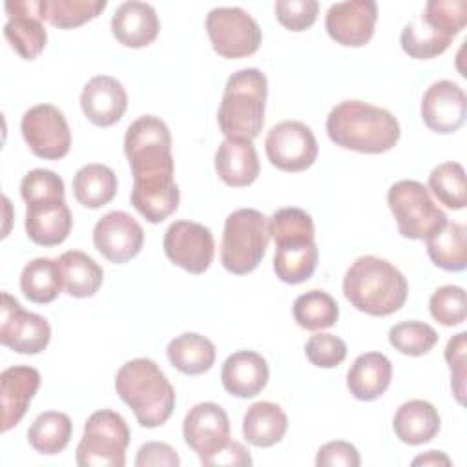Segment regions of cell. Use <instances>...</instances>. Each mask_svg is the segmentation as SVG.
<instances>
[{"label": "cell", "mask_w": 467, "mask_h": 467, "mask_svg": "<svg viewBox=\"0 0 467 467\" xmlns=\"http://www.w3.org/2000/svg\"><path fill=\"white\" fill-rule=\"evenodd\" d=\"M204 27L213 51L224 58L254 55L263 40L259 24L241 7H213Z\"/></svg>", "instance_id": "9"}, {"label": "cell", "mask_w": 467, "mask_h": 467, "mask_svg": "<svg viewBox=\"0 0 467 467\" xmlns=\"http://www.w3.org/2000/svg\"><path fill=\"white\" fill-rule=\"evenodd\" d=\"M182 436L201 463L206 465L230 441L228 414L213 401L197 403L184 416Z\"/></svg>", "instance_id": "14"}, {"label": "cell", "mask_w": 467, "mask_h": 467, "mask_svg": "<svg viewBox=\"0 0 467 467\" xmlns=\"http://www.w3.org/2000/svg\"><path fill=\"white\" fill-rule=\"evenodd\" d=\"M73 434L71 418L58 410H46L35 418L27 429L29 445L46 456L62 452Z\"/></svg>", "instance_id": "33"}, {"label": "cell", "mask_w": 467, "mask_h": 467, "mask_svg": "<svg viewBox=\"0 0 467 467\" xmlns=\"http://www.w3.org/2000/svg\"><path fill=\"white\" fill-rule=\"evenodd\" d=\"M317 246L316 241L294 246H275L274 272L288 285H299L312 277L317 266Z\"/></svg>", "instance_id": "35"}, {"label": "cell", "mask_w": 467, "mask_h": 467, "mask_svg": "<svg viewBox=\"0 0 467 467\" xmlns=\"http://www.w3.org/2000/svg\"><path fill=\"white\" fill-rule=\"evenodd\" d=\"M93 244L109 263L122 265L140 252L144 230L130 213L115 210L97 221Z\"/></svg>", "instance_id": "15"}, {"label": "cell", "mask_w": 467, "mask_h": 467, "mask_svg": "<svg viewBox=\"0 0 467 467\" xmlns=\"http://www.w3.org/2000/svg\"><path fill=\"white\" fill-rule=\"evenodd\" d=\"M387 204L396 219L398 232L407 239H427L447 223V215L434 204L427 186L403 179L387 192Z\"/></svg>", "instance_id": "8"}, {"label": "cell", "mask_w": 467, "mask_h": 467, "mask_svg": "<svg viewBox=\"0 0 467 467\" xmlns=\"http://www.w3.org/2000/svg\"><path fill=\"white\" fill-rule=\"evenodd\" d=\"M389 343L405 356H423L438 343V332L423 321H401L390 327Z\"/></svg>", "instance_id": "40"}, {"label": "cell", "mask_w": 467, "mask_h": 467, "mask_svg": "<svg viewBox=\"0 0 467 467\" xmlns=\"http://www.w3.org/2000/svg\"><path fill=\"white\" fill-rule=\"evenodd\" d=\"M2 316H0V343L18 354H38L51 339V327L46 317L27 312L20 303L2 294Z\"/></svg>", "instance_id": "13"}, {"label": "cell", "mask_w": 467, "mask_h": 467, "mask_svg": "<svg viewBox=\"0 0 467 467\" xmlns=\"http://www.w3.org/2000/svg\"><path fill=\"white\" fill-rule=\"evenodd\" d=\"M306 359L319 368H334L347 358V345L334 334H314L305 345Z\"/></svg>", "instance_id": "43"}, {"label": "cell", "mask_w": 467, "mask_h": 467, "mask_svg": "<svg viewBox=\"0 0 467 467\" xmlns=\"http://www.w3.org/2000/svg\"><path fill=\"white\" fill-rule=\"evenodd\" d=\"M20 131L29 150L47 161H58L69 153L71 131L64 113L53 104L29 108L20 122Z\"/></svg>", "instance_id": "10"}, {"label": "cell", "mask_w": 467, "mask_h": 467, "mask_svg": "<svg viewBox=\"0 0 467 467\" xmlns=\"http://www.w3.org/2000/svg\"><path fill=\"white\" fill-rule=\"evenodd\" d=\"M378 20V5L374 0H348L332 4L325 16V29L332 40L347 47L365 46Z\"/></svg>", "instance_id": "16"}, {"label": "cell", "mask_w": 467, "mask_h": 467, "mask_svg": "<svg viewBox=\"0 0 467 467\" xmlns=\"http://www.w3.org/2000/svg\"><path fill=\"white\" fill-rule=\"evenodd\" d=\"M26 204V234L33 243L57 246L67 239L73 217L64 197H46Z\"/></svg>", "instance_id": "19"}, {"label": "cell", "mask_w": 467, "mask_h": 467, "mask_svg": "<svg viewBox=\"0 0 467 467\" xmlns=\"http://www.w3.org/2000/svg\"><path fill=\"white\" fill-rule=\"evenodd\" d=\"M274 13L283 27L290 31H305L316 22L319 4L316 0H277L274 4Z\"/></svg>", "instance_id": "44"}, {"label": "cell", "mask_w": 467, "mask_h": 467, "mask_svg": "<svg viewBox=\"0 0 467 467\" xmlns=\"http://www.w3.org/2000/svg\"><path fill=\"white\" fill-rule=\"evenodd\" d=\"M292 312L296 323L306 330L330 328L339 317V306L336 299L328 292L317 288L297 296Z\"/></svg>", "instance_id": "34"}, {"label": "cell", "mask_w": 467, "mask_h": 467, "mask_svg": "<svg viewBox=\"0 0 467 467\" xmlns=\"http://www.w3.org/2000/svg\"><path fill=\"white\" fill-rule=\"evenodd\" d=\"M5 13L7 22L4 26V36L24 60H35L47 44L38 0L5 2Z\"/></svg>", "instance_id": "17"}, {"label": "cell", "mask_w": 467, "mask_h": 467, "mask_svg": "<svg viewBox=\"0 0 467 467\" xmlns=\"http://www.w3.org/2000/svg\"><path fill=\"white\" fill-rule=\"evenodd\" d=\"M266 157L283 171H303L317 159V140L312 130L299 120H283L270 128L265 139Z\"/></svg>", "instance_id": "11"}, {"label": "cell", "mask_w": 467, "mask_h": 467, "mask_svg": "<svg viewBox=\"0 0 467 467\" xmlns=\"http://www.w3.org/2000/svg\"><path fill=\"white\" fill-rule=\"evenodd\" d=\"M117 175L115 171L99 162H91L82 166L73 177V195L84 208L97 210L109 201H113L117 193Z\"/></svg>", "instance_id": "30"}, {"label": "cell", "mask_w": 467, "mask_h": 467, "mask_svg": "<svg viewBox=\"0 0 467 467\" xmlns=\"http://www.w3.org/2000/svg\"><path fill=\"white\" fill-rule=\"evenodd\" d=\"M412 465H414V467H418V465H423V467H427V465H431V467H440V465L449 467V465H452V462H451V458H449L445 452H441V451H427L425 454L416 456V458L412 460Z\"/></svg>", "instance_id": "50"}, {"label": "cell", "mask_w": 467, "mask_h": 467, "mask_svg": "<svg viewBox=\"0 0 467 467\" xmlns=\"http://www.w3.org/2000/svg\"><path fill=\"white\" fill-rule=\"evenodd\" d=\"M80 108L89 122L108 128L122 119L128 108V95L115 77L97 75L84 86L80 93Z\"/></svg>", "instance_id": "20"}, {"label": "cell", "mask_w": 467, "mask_h": 467, "mask_svg": "<svg viewBox=\"0 0 467 467\" xmlns=\"http://www.w3.org/2000/svg\"><path fill=\"white\" fill-rule=\"evenodd\" d=\"M268 363L254 350H237L226 358L221 381L228 394L235 398H254L268 383Z\"/></svg>", "instance_id": "23"}, {"label": "cell", "mask_w": 467, "mask_h": 467, "mask_svg": "<svg viewBox=\"0 0 467 467\" xmlns=\"http://www.w3.org/2000/svg\"><path fill=\"white\" fill-rule=\"evenodd\" d=\"M421 119L436 133L458 131L467 115V97L452 80H438L427 88L421 99Z\"/></svg>", "instance_id": "18"}, {"label": "cell", "mask_w": 467, "mask_h": 467, "mask_svg": "<svg viewBox=\"0 0 467 467\" xmlns=\"http://www.w3.org/2000/svg\"><path fill=\"white\" fill-rule=\"evenodd\" d=\"M181 463V458L177 451L162 441H148L144 443L135 458L137 467H177Z\"/></svg>", "instance_id": "48"}, {"label": "cell", "mask_w": 467, "mask_h": 467, "mask_svg": "<svg viewBox=\"0 0 467 467\" xmlns=\"http://www.w3.org/2000/svg\"><path fill=\"white\" fill-rule=\"evenodd\" d=\"M400 122L385 108L363 100H343L327 117L328 139L345 150L383 153L400 140Z\"/></svg>", "instance_id": "2"}, {"label": "cell", "mask_w": 467, "mask_h": 467, "mask_svg": "<svg viewBox=\"0 0 467 467\" xmlns=\"http://www.w3.org/2000/svg\"><path fill=\"white\" fill-rule=\"evenodd\" d=\"M62 286H64V277H62L58 259L36 257L22 268L20 290L33 303L46 305L55 301Z\"/></svg>", "instance_id": "31"}, {"label": "cell", "mask_w": 467, "mask_h": 467, "mask_svg": "<svg viewBox=\"0 0 467 467\" xmlns=\"http://www.w3.org/2000/svg\"><path fill=\"white\" fill-rule=\"evenodd\" d=\"M20 195L26 202L46 197H64V181L51 170L36 168L24 175L20 182Z\"/></svg>", "instance_id": "45"}, {"label": "cell", "mask_w": 467, "mask_h": 467, "mask_svg": "<svg viewBox=\"0 0 467 467\" xmlns=\"http://www.w3.org/2000/svg\"><path fill=\"white\" fill-rule=\"evenodd\" d=\"M215 171L232 188L250 186L261 171L259 157L250 140L224 139L215 151Z\"/></svg>", "instance_id": "24"}, {"label": "cell", "mask_w": 467, "mask_h": 467, "mask_svg": "<svg viewBox=\"0 0 467 467\" xmlns=\"http://www.w3.org/2000/svg\"><path fill=\"white\" fill-rule=\"evenodd\" d=\"M115 390L146 429L166 423L175 409V389L161 367L148 358L126 361L115 376Z\"/></svg>", "instance_id": "4"}, {"label": "cell", "mask_w": 467, "mask_h": 467, "mask_svg": "<svg viewBox=\"0 0 467 467\" xmlns=\"http://www.w3.org/2000/svg\"><path fill=\"white\" fill-rule=\"evenodd\" d=\"M288 429L285 410L272 401H257L248 407L243 418V434L254 447H272L283 440Z\"/></svg>", "instance_id": "27"}, {"label": "cell", "mask_w": 467, "mask_h": 467, "mask_svg": "<svg viewBox=\"0 0 467 467\" xmlns=\"http://www.w3.org/2000/svg\"><path fill=\"white\" fill-rule=\"evenodd\" d=\"M392 379V363L381 352L359 354L347 372V387L359 401H374L385 394Z\"/></svg>", "instance_id": "25"}, {"label": "cell", "mask_w": 467, "mask_h": 467, "mask_svg": "<svg viewBox=\"0 0 467 467\" xmlns=\"http://www.w3.org/2000/svg\"><path fill=\"white\" fill-rule=\"evenodd\" d=\"M270 243L268 219L254 208H239L224 221L221 263L224 270L244 275L257 268Z\"/></svg>", "instance_id": "6"}, {"label": "cell", "mask_w": 467, "mask_h": 467, "mask_svg": "<svg viewBox=\"0 0 467 467\" xmlns=\"http://www.w3.org/2000/svg\"><path fill=\"white\" fill-rule=\"evenodd\" d=\"M268 224H270V237H274L275 246L306 244V243H312L316 235L312 217L305 210L296 206L281 208L274 212Z\"/></svg>", "instance_id": "37"}, {"label": "cell", "mask_w": 467, "mask_h": 467, "mask_svg": "<svg viewBox=\"0 0 467 467\" xmlns=\"http://www.w3.org/2000/svg\"><path fill=\"white\" fill-rule=\"evenodd\" d=\"M206 465H252V456L243 443L230 440Z\"/></svg>", "instance_id": "49"}, {"label": "cell", "mask_w": 467, "mask_h": 467, "mask_svg": "<svg viewBox=\"0 0 467 467\" xmlns=\"http://www.w3.org/2000/svg\"><path fill=\"white\" fill-rule=\"evenodd\" d=\"M431 316L443 327H456L465 321V290L456 285H443L429 299Z\"/></svg>", "instance_id": "42"}, {"label": "cell", "mask_w": 467, "mask_h": 467, "mask_svg": "<svg viewBox=\"0 0 467 467\" xmlns=\"http://www.w3.org/2000/svg\"><path fill=\"white\" fill-rule=\"evenodd\" d=\"M392 427L400 441L407 445H423L440 432L441 420L432 403L425 400H410L398 407Z\"/></svg>", "instance_id": "26"}, {"label": "cell", "mask_w": 467, "mask_h": 467, "mask_svg": "<svg viewBox=\"0 0 467 467\" xmlns=\"http://www.w3.org/2000/svg\"><path fill=\"white\" fill-rule=\"evenodd\" d=\"M40 16L58 29L78 27L97 18L108 5L106 0H38Z\"/></svg>", "instance_id": "36"}, {"label": "cell", "mask_w": 467, "mask_h": 467, "mask_svg": "<svg viewBox=\"0 0 467 467\" xmlns=\"http://www.w3.org/2000/svg\"><path fill=\"white\" fill-rule=\"evenodd\" d=\"M465 348H467V334L460 332L449 339L445 347V361L451 368V387L456 401L463 405L465 394Z\"/></svg>", "instance_id": "46"}, {"label": "cell", "mask_w": 467, "mask_h": 467, "mask_svg": "<svg viewBox=\"0 0 467 467\" xmlns=\"http://www.w3.org/2000/svg\"><path fill=\"white\" fill-rule=\"evenodd\" d=\"M64 288L71 297H91L99 292L104 272L99 263L80 250H67L58 257Z\"/></svg>", "instance_id": "32"}, {"label": "cell", "mask_w": 467, "mask_h": 467, "mask_svg": "<svg viewBox=\"0 0 467 467\" xmlns=\"http://www.w3.org/2000/svg\"><path fill=\"white\" fill-rule=\"evenodd\" d=\"M40 387V372L29 365H15L0 374L2 432H7L24 418Z\"/></svg>", "instance_id": "21"}, {"label": "cell", "mask_w": 467, "mask_h": 467, "mask_svg": "<svg viewBox=\"0 0 467 467\" xmlns=\"http://www.w3.org/2000/svg\"><path fill=\"white\" fill-rule=\"evenodd\" d=\"M431 261L447 272H462L467 265V228L447 221L443 228L425 239Z\"/></svg>", "instance_id": "28"}, {"label": "cell", "mask_w": 467, "mask_h": 467, "mask_svg": "<svg viewBox=\"0 0 467 467\" xmlns=\"http://www.w3.org/2000/svg\"><path fill=\"white\" fill-rule=\"evenodd\" d=\"M361 463L358 449L343 440L328 441L319 447L316 456L317 467H358Z\"/></svg>", "instance_id": "47"}, {"label": "cell", "mask_w": 467, "mask_h": 467, "mask_svg": "<svg viewBox=\"0 0 467 467\" xmlns=\"http://www.w3.org/2000/svg\"><path fill=\"white\" fill-rule=\"evenodd\" d=\"M343 294L359 312L390 316L405 305L409 285L405 275L387 259L361 255L343 277Z\"/></svg>", "instance_id": "3"}, {"label": "cell", "mask_w": 467, "mask_h": 467, "mask_svg": "<svg viewBox=\"0 0 467 467\" xmlns=\"http://www.w3.org/2000/svg\"><path fill=\"white\" fill-rule=\"evenodd\" d=\"M124 153L131 166V204L148 221L161 223L179 206V186L173 179L171 135L164 120L142 115L124 135Z\"/></svg>", "instance_id": "1"}, {"label": "cell", "mask_w": 467, "mask_h": 467, "mask_svg": "<svg viewBox=\"0 0 467 467\" xmlns=\"http://www.w3.org/2000/svg\"><path fill=\"white\" fill-rule=\"evenodd\" d=\"M429 190L451 210H462L467 202L465 170L460 162L438 164L429 175Z\"/></svg>", "instance_id": "38"}, {"label": "cell", "mask_w": 467, "mask_h": 467, "mask_svg": "<svg viewBox=\"0 0 467 467\" xmlns=\"http://www.w3.org/2000/svg\"><path fill=\"white\" fill-rule=\"evenodd\" d=\"M166 354L170 363L188 376L204 374L215 363V345L195 332H184L173 337L166 347Z\"/></svg>", "instance_id": "29"}, {"label": "cell", "mask_w": 467, "mask_h": 467, "mask_svg": "<svg viewBox=\"0 0 467 467\" xmlns=\"http://www.w3.org/2000/svg\"><path fill=\"white\" fill-rule=\"evenodd\" d=\"M268 82L257 67H244L226 80L217 111L219 130L232 140H254L265 124Z\"/></svg>", "instance_id": "5"}, {"label": "cell", "mask_w": 467, "mask_h": 467, "mask_svg": "<svg viewBox=\"0 0 467 467\" xmlns=\"http://www.w3.org/2000/svg\"><path fill=\"white\" fill-rule=\"evenodd\" d=\"M451 40L452 38L449 35L431 27L421 18L418 22L407 24L400 36L401 49L409 57L420 58V60H429L441 55L449 47Z\"/></svg>", "instance_id": "39"}, {"label": "cell", "mask_w": 467, "mask_h": 467, "mask_svg": "<svg viewBox=\"0 0 467 467\" xmlns=\"http://www.w3.org/2000/svg\"><path fill=\"white\" fill-rule=\"evenodd\" d=\"M431 27L454 38L467 22L465 0H429L420 16Z\"/></svg>", "instance_id": "41"}, {"label": "cell", "mask_w": 467, "mask_h": 467, "mask_svg": "<svg viewBox=\"0 0 467 467\" xmlns=\"http://www.w3.org/2000/svg\"><path fill=\"white\" fill-rule=\"evenodd\" d=\"M159 29L157 11L146 2H122L111 16V33L126 47L150 46L157 38Z\"/></svg>", "instance_id": "22"}, {"label": "cell", "mask_w": 467, "mask_h": 467, "mask_svg": "<svg viewBox=\"0 0 467 467\" xmlns=\"http://www.w3.org/2000/svg\"><path fill=\"white\" fill-rule=\"evenodd\" d=\"M128 445L126 420L109 409L97 410L86 420L77 445V463L80 467H124Z\"/></svg>", "instance_id": "7"}, {"label": "cell", "mask_w": 467, "mask_h": 467, "mask_svg": "<svg viewBox=\"0 0 467 467\" xmlns=\"http://www.w3.org/2000/svg\"><path fill=\"white\" fill-rule=\"evenodd\" d=\"M162 248L173 265L190 274H204L215 254L210 228L193 221L171 223L164 234Z\"/></svg>", "instance_id": "12"}]
</instances>
